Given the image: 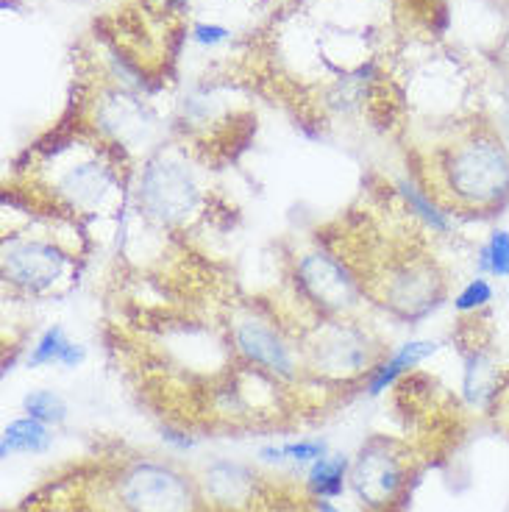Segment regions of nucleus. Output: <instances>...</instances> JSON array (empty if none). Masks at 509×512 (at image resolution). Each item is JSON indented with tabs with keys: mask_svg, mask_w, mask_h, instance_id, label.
<instances>
[{
	"mask_svg": "<svg viewBox=\"0 0 509 512\" xmlns=\"http://www.w3.org/2000/svg\"><path fill=\"white\" fill-rule=\"evenodd\" d=\"M348 471V460L345 457H323V460L312 462L309 471V490L320 496V499H334L343 493V479Z\"/></svg>",
	"mask_w": 509,
	"mask_h": 512,
	"instance_id": "obj_14",
	"label": "nucleus"
},
{
	"mask_svg": "<svg viewBox=\"0 0 509 512\" xmlns=\"http://www.w3.org/2000/svg\"><path fill=\"white\" fill-rule=\"evenodd\" d=\"M120 499L128 512H192L195 493L190 482L156 462H140L120 482Z\"/></svg>",
	"mask_w": 509,
	"mask_h": 512,
	"instance_id": "obj_3",
	"label": "nucleus"
},
{
	"mask_svg": "<svg viewBox=\"0 0 509 512\" xmlns=\"http://www.w3.org/2000/svg\"><path fill=\"white\" fill-rule=\"evenodd\" d=\"M140 204L153 220L173 226L190 218L201 204V187L184 162L159 156L142 170Z\"/></svg>",
	"mask_w": 509,
	"mask_h": 512,
	"instance_id": "obj_2",
	"label": "nucleus"
},
{
	"mask_svg": "<svg viewBox=\"0 0 509 512\" xmlns=\"http://www.w3.org/2000/svg\"><path fill=\"white\" fill-rule=\"evenodd\" d=\"M384 298L401 318H423L440 304L443 279L437 276L432 265H423V262L401 265L390 276V282L384 284Z\"/></svg>",
	"mask_w": 509,
	"mask_h": 512,
	"instance_id": "obj_9",
	"label": "nucleus"
},
{
	"mask_svg": "<svg viewBox=\"0 0 509 512\" xmlns=\"http://www.w3.org/2000/svg\"><path fill=\"white\" fill-rule=\"evenodd\" d=\"M117 170L98 154L81 156L59 167L53 179V195L70 212H98L117 190Z\"/></svg>",
	"mask_w": 509,
	"mask_h": 512,
	"instance_id": "obj_5",
	"label": "nucleus"
},
{
	"mask_svg": "<svg viewBox=\"0 0 509 512\" xmlns=\"http://www.w3.org/2000/svg\"><path fill=\"white\" fill-rule=\"evenodd\" d=\"M298 284L326 312H343L357 304V282L329 254H306L298 262Z\"/></svg>",
	"mask_w": 509,
	"mask_h": 512,
	"instance_id": "obj_7",
	"label": "nucleus"
},
{
	"mask_svg": "<svg viewBox=\"0 0 509 512\" xmlns=\"http://www.w3.org/2000/svg\"><path fill=\"white\" fill-rule=\"evenodd\" d=\"M234 343H237V351H240L242 357L259 365V368H265V371L284 376V379H290L295 373L290 348L284 346V340H281L279 334L273 332L268 323H262V320H240L237 329H234Z\"/></svg>",
	"mask_w": 509,
	"mask_h": 512,
	"instance_id": "obj_10",
	"label": "nucleus"
},
{
	"mask_svg": "<svg viewBox=\"0 0 509 512\" xmlns=\"http://www.w3.org/2000/svg\"><path fill=\"white\" fill-rule=\"evenodd\" d=\"M81 362H84V348L78 346V343H73V340H67L59 365H64V368H76V365H81Z\"/></svg>",
	"mask_w": 509,
	"mask_h": 512,
	"instance_id": "obj_22",
	"label": "nucleus"
},
{
	"mask_svg": "<svg viewBox=\"0 0 509 512\" xmlns=\"http://www.w3.org/2000/svg\"><path fill=\"white\" fill-rule=\"evenodd\" d=\"M226 37H229V31L223 26H195V42H201V45H217Z\"/></svg>",
	"mask_w": 509,
	"mask_h": 512,
	"instance_id": "obj_21",
	"label": "nucleus"
},
{
	"mask_svg": "<svg viewBox=\"0 0 509 512\" xmlns=\"http://www.w3.org/2000/svg\"><path fill=\"white\" fill-rule=\"evenodd\" d=\"M443 181L459 204L493 209L509 198V154L501 140L476 134L454 145L443 159Z\"/></svg>",
	"mask_w": 509,
	"mask_h": 512,
	"instance_id": "obj_1",
	"label": "nucleus"
},
{
	"mask_svg": "<svg viewBox=\"0 0 509 512\" xmlns=\"http://www.w3.org/2000/svg\"><path fill=\"white\" fill-rule=\"evenodd\" d=\"M401 485H404V465L393 454V448L384 440H376L368 448H362L357 465H354V490L362 504H368L373 510L387 507V504H393Z\"/></svg>",
	"mask_w": 509,
	"mask_h": 512,
	"instance_id": "obj_6",
	"label": "nucleus"
},
{
	"mask_svg": "<svg viewBox=\"0 0 509 512\" xmlns=\"http://www.w3.org/2000/svg\"><path fill=\"white\" fill-rule=\"evenodd\" d=\"M493 301V287L487 279H473L462 287V293L454 298V307L459 312H476V309L487 307Z\"/></svg>",
	"mask_w": 509,
	"mask_h": 512,
	"instance_id": "obj_19",
	"label": "nucleus"
},
{
	"mask_svg": "<svg viewBox=\"0 0 509 512\" xmlns=\"http://www.w3.org/2000/svg\"><path fill=\"white\" fill-rule=\"evenodd\" d=\"M23 407L31 418H37L42 423H62L67 415L64 401L53 390H34L23 398Z\"/></svg>",
	"mask_w": 509,
	"mask_h": 512,
	"instance_id": "obj_15",
	"label": "nucleus"
},
{
	"mask_svg": "<svg viewBox=\"0 0 509 512\" xmlns=\"http://www.w3.org/2000/svg\"><path fill=\"white\" fill-rule=\"evenodd\" d=\"M434 351H437V343H434V340H412L407 346H401V351H395L387 362H382L379 368H373V376H370L368 384L370 396L384 393L401 373H407L409 368H415L418 362H423L426 357H432Z\"/></svg>",
	"mask_w": 509,
	"mask_h": 512,
	"instance_id": "obj_12",
	"label": "nucleus"
},
{
	"mask_svg": "<svg viewBox=\"0 0 509 512\" xmlns=\"http://www.w3.org/2000/svg\"><path fill=\"white\" fill-rule=\"evenodd\" d=\"M401 192H404L407 204L412 206V212L426 220L434 231H448L446 215H443V212H440V209H437V206H434L432 201H429V198L415 187V184H401Z\"/></svg>",
	"mask_w": 509,
	"mask_h": 512,
	"instance_id": "obj_18",
	"label": "nucleus"
},
{
	"mask_svg": "<svg viewBox=\"0 0 509 512\" xmlns=\"http://www.w3.org/2000/svg\"><path fill=\"white\" fill-rule=\"evenodd\" d=\"M51 446V435H48V423L37 421V418H17L6 429H3V440H0V457H12V454H39Z\"/></svg>",
	"mask_w": 509,
	"mask_h": 512,
	"instance_id": "obj_13",
	"label": "nucleus"
},
{
	"mask_svg": "<svg viewBox=\"0 0 509 512\" xmlns=\"http://www.w3.org/2000/svg\"><path fill=\"white\" fill-rule=\"evenodd\" d=\"M70 268V256L45 240H6L3 243V279L26 293H45Z\"/></svg>",
	"mask_w": 509,
	"mask_h": 512,
	"instance_id": "obj_4",
	"label": "nucleus"
},
{
	"mask_svg": "<svg viewBox=\"0 0 509 512\" xmlns=\"http://www.w3.org/2000/svg\"><path fill=\"white\" fill-rule=\"evenodd\" d=\"M206 490L215 496L220 504H245L254 496V476L240 465L231 462H217L206 471Z\"/></svg>",
	"mask_w": 509,
	"mask_h": 512,
	"instance_id": "obj_11",
	"label": "nucleus"
},
{
	"mask_svg": "<svg viewBox=\"0 0 509 512\" xmlns=\"http://www.w3.org/2000/svg\"><path fill=\"white\" fill-rule=\"evenodd\" d=\"M281 454H284V460L298 462V465H306V462L323 460V454H326V443H323V440H301V443H287V446H281Z\"/></svg>",
	"mask_w": 509,
	"mask_h": 512,
	"instance_id": "obj_20",
	"label": "nucleus"
},
{
	"mask_svg": "<svg viewBox=\"0 0 509 512\" xmlns=\"http://www.w3.org/2000/svg\"><path fill=\"white\" fill-rule=\"evenodd\" d=\"M482 268L498 279H509V231L498 229L490 234V243L482 251Z\"/></svg>",
	"mask_w": 509,
	"mask_h": 512,
	"instance_id": "obj_16",
	"label": "nucleus"
},
{
	"mask_svg": "<svg viewBox=\"0 0 509 512\" xmlns=\"http://www.w3.org/2000/svg\"><path fill=\"white\" fill-rule=\"evenodd\" d=\"M67 346V337L59 326H51V329H45V334L39 337V343L34 346V354L28 357V365L31 368H42V365H53V362H59L62 359V351Z\"/></svg>",
	"mask_w": 509,
	"mask_h": 512,
	"instance_id": "obj_17",
	"label": "nucleus"
},
{
	"mask_svg": "<svg viewBox=\"0 0 509 512\" xmlns=\"http://www.w3.org/2000/svg\"><path fill=\"white\" fill-rule=\"evenodd\" d=\"M309 357L318 371L329 376H354L365 371V365L370 362L368 337L354 326L331 323V326H323L309 343Z\"/></svg>",
	"mask_w": 509,
	"mask_h": 512,
	"instance_id": "obj_8",
	"label": "nucleus"
}]
</instances>
